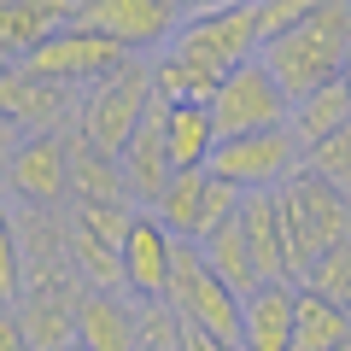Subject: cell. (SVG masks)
Returning <instances> with one entry per match:
<instances>
[{
  "label": "cell",
  "mask_w": 351,
  "mask_h": 351,
  "mask_svg": "<svg viewBox=\"0 0 351 351\" xmlns=\"http://www.w3.org/2000/svg\"><path fill=\"white\" fill-rule=\"evenodd\" d=\"M346 53H351V0H316V12L304 18L293 36L269 41L258 59L269 64V76H276L281 88H287V100H304L311 88H322V82L339 76Z\"/></svg>",
  "instance_id": "6da1fadb"
},
{
  "label": "cell",
  "mask_w": 351,
  "mask_h": 351,
  "mask_svg": "<svg viewBox=\"0 0 351 351\" xmlns=\"http://www.w3.org/2000/svg\"><path fill=\"white\" fill-rule=\"evenodd\" d=\"M158 100V88H152V59H123L106 82H94L76 100V135L88 141L94 152L117 158L129 147V135L141 129L147 106Z\"/></svg>",
  "instance_id": "7a4b0ae2"
},
{
  "label": "cell",
  "mask_w": 351,
  "mask_h": 351,
  "mask_svg": "<svg viewBox=\"0 0 351 351\" xmlns=\"http://www.w3.org/2000/svg\"><path fill=\"white\" fill-rule=\"evenodd\" d=\"M281 223H287V252H293V281L311 276V263L328 246L351 240V199H339V188H328L316 170H299L281 188Z\"/></svg>",
  "instance_id": "3957f363"
},
{
  "label": "cell",
  "mask_w": 351,
  "mask_h": 351,
  "mask_svg": "<svg viewBox=\"0 0 351 351\" xmlns=\"http://www.w3.org/2000/svg\"><path fill=\"white\" fill-rule=\"evenodd\" d=\"M170 53L182 59H199L205 71L228 76L240 71L246 59L263 53V36H258V6L252 0H228V6H205V12H188L182 29H176Z\"/></svg>",
  "instance_id": "277c9868"
},
{
  "label": "cell",
  "mask_w": 351,
  "mask_h": 351,
  "mask_svg": "<svg viewBox=\"0 0 351 351\" xmlns=\"http://www.w3.org/2000/svg\"><path fill=\"white\" fill-rule=\"evenodd\" d=\"M164 299H170V311L188 328L223 339V346H240V311H246V299L228 293L223 281L211 276L205 252L188 246V240H176V269H170V293H164Z\"/></svg>",
  "instance_id": "5b68a950"
},
{
  "label": "cell",
  "mask_w": 351,
  "mask_h": 351,
  "mask_svg": "<svg viewBox=\"0 0 351 351\" xmlns=\"http://www.w3.org/2000/svg\"><path fill=\"white\" fill-rule=\"evenodd\" d=\"M240 199H246V193H234L223 176H211V170H176L170 188H164V199L152 205V217L164 223L170 240L205 246L217 228H228L240 217Z\"/></svg>",
  "instance_id": "8992f818"
},
{
  "label": "cell",
  "mask_w": 351,
  "mask_h": 351,
  "mask_svg": "<svg viewBox=\"0 0 351 351\" xmlns=\"http://www.w3.org/2000/svg\"><path fill=\"white\" fill-rule=\"evenodd\" d=\"M211 176H223L234 193H281L293 176L304 170V147L293 141V129H263V135H234L217 141Z\"/></svg>",
  "instance_id": "52a82bcc"
},
{
  "label": "cell",
  "mask_w": 351,
  "mask_h": 351,
  "mask_svg": "<svg viewBox=\"0 0 351 351\" xmlns=\"http://www.w3.org/2000/svg\"><path fill=\"white\" fill-rule=\"evenodd\" d=\"M287 88L269 76V64L263 59H246L240 71L223 76V88H217L211 100V117H217V135L234 141V135H263V129H287Z\"/></svg>",
  "instance_id": "ba28073f"
},
{
  "label": "cell",
  "mask_w": 351,
  "mask_h": 351,
  "mask_svg": "<svg viewBox=\"0 0 351 351\" xmlns=\"http://www.w3.org/2000/svg\"><path fill=\"white\" fill-rule=\"evenodd\" d=\"M123 59H135V53H123L112 36H100V29L71 24V29H59L53 41H41L18 71L41 76V82H59V88H94V82H106Z\"/></svg>",
  "instance_id": "9c48e42d"
},
{
  "label": "cell",
  "mask_w": 351,
  "mask_h": 351,
  "mask_svg": "<svg viewBox=\"0 0 351 351\" xmlns=\"http://www.w3.org/2000/svg\"><path fill=\"white\" fill-rule=\"evenodd\" d=\"M182 6L176 0H82L76 6V24L82 29H100V36H112L123 53H164L176 41V29H182Z\"/></svg>",
  "instance_id": "30bf717a"
},
{
  "label": "cell",
  "mask_w": 351,
  "mask_h": 351,
  "mask_svg": "<svg viewBox=\"0 0 351 351\" xmlns=\"http://www.w3.org/2000/svg\"><path fill=\"white\" fill-rule=\"evenodd\" d=\"M12 205H41V211H64L71 199V129L64 135H24L6 176Z\"/></svg>",
  "instance_id": "8fae6325"
},
{
  "label": "cell",
  "mask_w": 351,
  "mask_h": 351,
  "mask_svg": "<svg viewBox=\"0 0 351 351\" xmlns=\"http://www.w3.org/2000/svg\"><path fill=\"white\" fill-rule=\"evenodd\" d=\"M117 170H123V188H129V199H135L141 211H152V205L164 199V188H170V176H176L170 135H164V100L147 106L141 129L129 135V147L117 152Z\"/></svg>",
  "instance_id": "7c38bea8"
},
{
  "label": "cell",
  "mask_w": 351,
  "mask_h": 351,
  "mask_svg": "<svg viewBox=\"0 0 351 351\" xmlns=\"http://www.w3.org/2000/svg\"><path fill=\"white\" fill-rule=\"evenodd\" d=\"M170 269H176V240L164 234V223L152 211H141L123 240V287L135 299H164L170 293Z\"/></svg>",
  "instance_id": "4fadbf2b"
},
{
  "label": "cell",
  "mask_w": 351,
  "mask_h": 351,
  "mask_svg": "<svg viewBox=\"0 0 351 351\" xmlns=\"http://www.w3.org/2000/svg\"><path fill=\"white\" fill-rule=\"evenodd\" d=\"M240 234L252 246L263 281H293V252H287V223H281V193H246L240 199ZM299 287V281H293Z\"/></svg>",
  "instance_id": "5bb4252c"
},
{
  "label": "cell",
  "mask_w": 351,
  "mask_h": 351,
  "mask_svg": "<svg viewBox=\"0 0 351 351\" xmlns=\"http://www.w3.org/2000/svg\"><path fill=\"white\" fill-rule=\"evenodd\" d=\"M76 346L82 351H141V316L123 293H82L76 311Z\"/></svg>",
  "instance_id": "9a60e30c"
},
{
  "label": "cell",
  "mask_w": 351,
  "mask_h": 351,
  "mask_svg": "<svg viewBox=\"0 0 351 351\" xmlns=\"http://www.w3.org/2000/svg\"><path fill=\"white\" fill-rule=\"evenodd\" d=\"M293 281H263L240 311V351H293Z\"/></svg>",
  "instance_id": "2e32d148"
},
{
  "label": "cell",
  "mask_w": 351,
  "mask_h": 351,
  "mask_svg": "<svg viewBox=\"0 0 351 351\" xmlns=\"http://www.w3.org/2000/svg\"><path fill=\"white\" fill-rule=\"evenodd\" d=\"M71 24H76V0H0V41L18 59H29L41 41H53Z\"/></svg>",
  "instance_id": "e0dca14e"
},
{
  "label": "cell",
  "mask_w": 351,
  "mask_h": 351,
  "mask_svg": "<svg viewBox=\"0 0 351 351\" xmlns=\"http://www.w3.org/2000/svg\"><path fill=\"white\" fill-rule=\"evenodd\" d=\"M18 311V328H24L29 351H59V346H76V311H82V293H24L12 304Z\"/></svg>",
  "instance_id": "ac0fdd59"
},
{
  "label": "cell",
  "mask_w": 351,
  "mask_h": 351,
  "mask_svg": "<svg viewBox=\"0 0 351 351\" xmlns=\"http://www.w3.org/2000/svg\"><path fill=\"white\" fill-rule=\"evenodd\" d=\"M287 129H293V141H299L304 152H311V147H322V141H334L339 129H351V94H346V82L334 76V82L311 88L304 100H293Z\"/></svg>",
  "instance_id": "d6986e66"
},
{
  "label": "cell",
  "mask_w": 351,
  "mask_h": 351,
  "mask_svg": "<svg viewBox=\"0 0 351 351\" xmlns=\"http://www.w3.org/2000/svg\"><path fill=\"white\" fill-rule=\"evenodd\" d=\"M351 339V304H334L328 293H293V351H334Z\"/></svg>",
  "instance_id": "ffe728a7"
},
{
  "label": "cell",
  "mask_w": 351,
  "mask_h": 351,
  "mask_svg": "<svg viewBox=\"0 0 351 351\" xmlns=\"http://www.w3.org/2000/svg\"><path fill=\"white\" fill-rule=\"evenodd\" d=\"M71 205H135L129 188H123L117 158L94 152L76 129H71Z\"/></svg>",
  "instance_id": "44dd1931"
},
{
  "label": "cell",
  "mask_w": 351,
  "mask_h": 351,
  "mask_svg": "<svg viewBox=\"0 0 351 351\" xmlns=\"http://www.w3.org/2000/svg\"><path fill=\"white\" fill-rule=\"evenodd\" d=\"M164 135H170V158L176 170H205L217 152V117L211 106H164Z\"/></svg>",
  "instance_id": "7402d4cb"
},
{
  "label": "cell",
  "mask_w": 351,
  "mask_h": 351,
  "mask_svg": "<svg viewBox=\"0 0 351 351\" xmlns=\"http://www.w3.org/2000/svg\"><path fill=\"white\" fill-rule=\"evenodd\" d=\"M152 88H158L164 106H211L217 88H223V76L205 71L199 59H182V53L164 47L158 59H152Z\"/></svg>",
  "instance_id": "603a6c76"
},
{
  "label": "cell",
  "mask_w": 351,
  "mask_h": 351,
  "mask_svg": "<svg viewBox=\"0 0 351 351\" xmlns=\"http://www.w3.org/2000/svg\"><path fill=\"white\" fill-rule=\"evenodd\" d=\"M205 263H211V276L223 281L228 293H240V299H252V293L263 287V276H258V263H252V246H246V234H240V223H228V228H217L211 240H205Z\"/></svg>",
  "instance_id": "cb8c5ba5"
},
{
  "label": "cell",
  "mask_w": 351,
  "mask_h": 351,
  "mask_svg": "<svg viewBox=\"0 0 351 351\" xmlns=\"http://www.w3.org/2000/svg\"><path fill=\"white\" fill-rule=\"evenodd\" d=\"M135 316H141V351H182L188 322L170 311V299H135Z\"/></svg>",
  "instance_id": "d4e9b609"
},
{
  "label": "cell",
  "mask_w": 351,
  "mask_h": 351,
  "mask_svg": "<svg viewBox=\"0 0 351 351\" xmlns=\"http://www.w3.org/2000/svg\"><path fill=\"white\" fill-rule=\"evenodd\" d=\"M299 287H311V293H328L334 304H351V240L328 246L322 258L311 263V276H304Z\"/></svg>",
  "instance_id": "484cf974"
},
{
  "label": "cell",
  "mask_w": 351,
  "mask_h": 351,
  "mask_svg": "<svg viewBox=\"0 0 351 351\" xmlns=\"http://www.w3.org/2000/svg\"><path fill=\"white\" fill-rule=\"evenodd\" d=\"M304 170H316L328 188H339V199H351V129H339L334 141L304 152Z\"/></svg>",
  "instance_id": "4316f807"
},
{
  "label": "cell",
  "mask_w": 351,
  "mask_h": 351,
  "mask_svg": "<svg viewBox=\"0 0 351 351\" xmlns=\"http://www.w3.org/2000/svg\"><path fill=\"white\" fill-rule=\"evenodd\" d=\"M18 293H24V246H18L12 205L0 199V304H18Z\"/></svg>",
  "instance_id": "83f0119b"
},
{
  "label": "cell",
  "mask_w": 351,
  "mask_h": 351,
  "mask_svg": "<svg viewBox=\"0 0 351 351\" xmlns=\"http://www.w3.org/2000/svg\"><path fill=\"white\" fill-rule=\"evenodd\" d=\"M252 6H258V36H263V47L281 41V36H293V29L316 12V0H252Z\"/></svg>",
  "instance_id": "f1b7e54d"
},
{
  "label": "cell",
  "mask_w": 351,
  "mask_h": 351,
  "mask_svg": "<svg viewBox=\"0 0 351 351\" xmlns=\"http://www.w3.org/2000/svg\"><path fill=\"white\" fill-rule=\"evenodd\" d=\"M18 147H24V129L12 123V117H0V188H6V176H12V158Z\"/></svg>",
  "instance_id": "f546056e"
},
{
  "label": "cell",
  "mask_w": 351,
  "mask_h": 351,
  "mask_svg": "<svg viewBox=\"0 0 351 351\" xmlns=\"http://www.w3.org/2000/svg\"><path fill=\"white\" fill-rule=\"evenodd\" d=\"M0 351H29V339H24V328H18L12 304H0Z\"/></svg>",
  "instance_id": "4dcf8cb0"
},
{
  "label": "cell",
  "mask_w": 351,
  "mask_h": 351,
  "mask_svg": "<svg viewBox=\"0 0 351 351\" xmlns=\"http://www.w3.org/2000/svg\"><path fill=\"white\" fill-rule=\"evenodd\" d=\"M182 351H240V346H223V339H211V334H199V328H188V334H182Z\"/></svg>",
  "instance_id": "1f68e13d"
},
{
  "label": "cell",
  "mask_w": 351,
  "mask_h": 351,
  "mask_svg": "<svg viewBox=\"0 0 351 351\" xmlns=\"http://www.w3.org/2000/svg\"><path fill=\"white\" fill-rule=\"evenodd\" d=\"M339 82H346V94H351V53H346V64H339Z\"/></svg>",
  "instance_id": "d6a6232c"
},
{
  "label": "cell",
  "mask_w": 351,
  "mask_h": 351,
  "mask_svg": "<svg viewBox=\"0 0 351 351\" xmlns=\"http://www.w3.org/2000/svg\"><path fill=\"white\" fill-rule=\"evenodd\" d=\"M334 351H351V339H346V346H334Z\"/></svg>",
  "instance_id": "836d02e7"
},
{
  "label": "cell",
  "mask_w": 351,
  "mask_h": 351,
  "mask_svg": "<svg viewBox=\"0 0 351 351\" xmlns=\"http://www.w3.org/2000/svg\"><path fill=\"white\" fill-rule=\"evenodd\" d=\"M59 351H82V346H59Z\"/></svg>",
  "instance_id": "e575fe53"
},
{
  "label": "cell",
  "mask_w": 351,
  "mask_h": 351,
  "mask_svg": "<svg viewBox=\"0 0 351 351\" xmlns=\"http://www.w3.org/2000/svg\"><path fill=\"white\" fill-rule=\"evenodd\" d=\"M76 6H82V0H76Z\"/></svg>",
  "instance_id": "d590c367"
}]
</instances>
